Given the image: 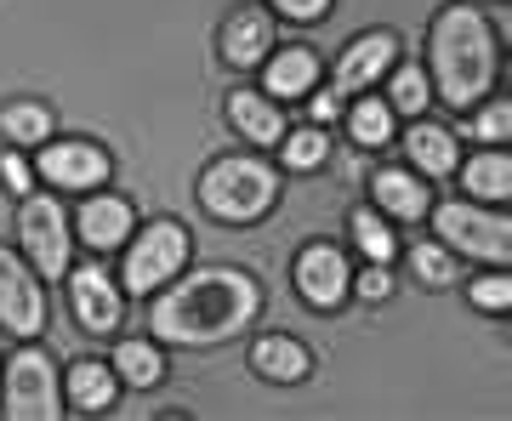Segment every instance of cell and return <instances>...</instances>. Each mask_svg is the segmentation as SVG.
<instances>
[{
  "label": "cell",
  "mask_w": 512,
  "mask_h": 421,
  "mask_svg": "<svg viewBox=\"0 0 512 421\" xmlns=\"http://www.w3.org/2000/svg\"><path fill=\"white\" fill-rule=\"evenodd\" d=\"M137 228V205L126 194H114V188H92L86 205H80V217H74V234L80 245H92V251H120Z\"/></svg>",
  "instance_id": "cell-12"
},
{
  "label": "cell",
  "mask_w": 512,
  "mask_h": 421,
  "mask_svg": "<svg viewBox=\"0 0 512 421\" xmlns=\"http://www.w3.org/2000/svg\"><path fill=\"white\" fill-rule=\"evenodd\" d=\"M467 296H473L478 313H507L512 308V279L507 268H490V274H478L473 285H467Z\"/></svg>",
  "instance_id": "cell-30"
},
{
  "label": "cell",
  "mask_w": 512,
  "mask_h": 421,
  "mask_svg": "<svg viewBox=\"0 0 512 421\" xmlns=\"http://www.w3.org/2000/svg\"><path fill=\"white\" fill-rule=\"evenodd\" d=\"M200 205L217 222H234V228H251L279 205V171L256 154H222V160L205 165L200 177Z\"/></svg>",
  "instance_id": "cell-3"
},
{
  "label": "cell",
  "mask_w": 512,
  "mask_h": 421,
  "mask_svg": "<svg viewBox=\"0 0 512 421\" xmlns=\"http://www.w3.org/2000/svg\"><path fill=\"white\" fill-rule=\"evenodd\" d=\"M410 274H416L421 285H450V279H456V257L444 251L439 239H427V245H410Z\"/></svg>",
  "instance_id": "cell-29"
},
{
  "label": "cell",
  "mask_w": 512,
  "mask_h": 421,
  "mask_svg": "<svg viewBox=\"0 0 512 421\" xmlns=\"http://www.w3.org/2000/svg\"><path fill=\"white\" fill-rule=\"evenodd\" d=\"M222 109H228V126H234L251 148H274L279 137H285V109H279L268 92H251V86H245V92H228Z\"/></svg>",
  "instance_id": "cell-18"
},
{
  "label": "cell",
  "mask_w": 512,
  "mask_h": 421,
  "mask_svg": "<svg viewBox=\"0 0 512 421\" xmlns=\"http://www.w3.org/2000/svg\"><path fill=\"white\" fill-rule=\"evenodd\" d=\"M404 165L421 171V177H456V165H461L456 131L439 126V120H416L404 131Z\"/></svg>",
  "instance_id": "cell-17"
},
{
  "label": "cell",
  "mask_w": 512,
  "mask_h": 421,
  "mask_svg": "<svg viewBox=\"0 0 512 421\" xmlns=\"http://www.w3.org/2000/svg\"><path fill=\"white\" fill-rule=\"evenodd\" d=\"M348 234H353V245H359L365 262H393L399 257V239H393V228H387V217L376 211V205H359V211H353Z\"/></svg>",
  "instance_id": "cell-26"
},
{
  "label": "cell",
  "mask_w": 512,
  "mask_h": 421,
  "mask_svg": "<svg viewBox=\"0 0 512 421\" xmlns=\"http://www.w3.org/2000/svg\"><path fill=\"white\" fill-rule=\"evenodd\" d=\"M370 200H376V211L387 222H421L427 205H433V194L421 183V171H410V165H382L370 177Z\"/></svg>",
  "instance_id": "cell-15"
},
{
  "label": "cell",
  "mask_w": 512,
  "mask_h": 421,
  "mask_svg": "<svg viewBox=\"0 0 512 421\" xmlns=\"http://www.w3.org/2000/svg\"><path fill=\"white\" fill-rule=\"evenodd\" d=\"M0 330L23 342L46 330V285L12 245H0Z\"/></svg>",
  "instance_id": "cell-9"
},
{
  "label": "cell",
  "mask_w": 512,
  "mask_h": 421,
  "mask_svg": "<svg viewBox=\"0 0 512 421\" xmlns=\"http://www.w3.org/2000/svg\"><path fill=\"white\" fill-rule=\"evenodd\" d=\"M18 245H23V262L40 274V285H52L74 268V228L63 217V205L46 200V194H23L18 205Z\"/></svg>",
  "instance_id": "cell-7"
},
{
  "label": "cell",
  "mask_w": 512,
  "mask_h": 421,
  "mask_svg": "<svg viewBox=\"0 0 512 421\" xmlns=\"http://www.w3.org/2000/svg\"><path fill=\"white\" fill-rule=\"evenodd\" d=\"M313 109H308V120L313 126H330V120H336V114H342V92H336V86H330V92H319V86H313Z\"/></svg>",
  "instance_id": "cell-34"
},
{
  "label": "cell",
  "mask_w": 512,
  "mask_h": 421,
  "mask_svg": "<svg viewBox=\"0 0 512 421\" xmlns=\"http://www.w3.org/2000/svg\"><path fill=\"white\" fill-rule=\"evenodd\" d=\"M114 399H120L114 365H103V359L69 365V376H63V404H69L74 416H103V410H114Z\"/></svg>",
  "instance_id": "cell-19"
},
{
  "label": "cell",
  "mask_w": 512,
  "mask_h": 421,
  "mask_svg": "<svg viewBox=\"0 0 512 421\" xmlns=\"http://www.w3.org/2000/svg\"><path fill=\"white\" fill-rule=\"evenodd\" d=\"M393 63H399V40L387 35V29H370V35H359L348 52L336 57V80H330V86L342 97H359V92H370Z\"/></svg>",
  "instance_id": "cell-13"
},
{
  "label": "cell",
  "mask_w": 512,
  "mask_h": 421,
  "mask_svg": "<svg viewBox=\"0 0 512 421\" xmlns=\"http://www.w3.org/2000/svg\"><path fill=\"white\" fill-rule=\"evenodd\" d=\"M279 160H285V171H319V165L330 160V137H325V126H285V137H279Z\"/></svg>",
  "instance_id": "cell-27"
},
{
  "label": "cell",
  "mask_w": 512,
  "mask_h": 421,
  "mask_svg": "<svg viewBox=\"0 0 512 421\" xmlns=\"http://www.w3.org/2000/svg\"><path fill=\"white\" fill-rule=\"evenodd\" d=\"M251 370L262 376V382H279V387H291L302 382L313 370V353L296 342V336H279V330H268V336H256L251 342Z\"/></svg>",
  "instance_id": "cell-20"
},
{
  "label": "cell",
  "mask_w": 512,
  "mask_h": 421,
  "mask_svg": "<svg viewBox=\"0 0 512 421\" xmlns=\"http://www.w3.org/2000/svg\"><path fill=\"white\" fill-rule=\"evenodd\" d=\"M69 308H74V325L86 330V336H114L120 330V313H126V291H120V279L109 268H69Z\"/></svg>",
  "instance_id": "cell-11"
},
{
  "label": "cell",
  "mask_w": 512,
  "mask_h": 421,
  "mask_svg": "<svg viewBox=\"0 0 512 421\" xmlns=\"http://www.w3.org/2000/svg\"><path fill=\"white\" fill-rule=\"evenodd\" d=\"M35 177H46L57 194H92V188H109L114 160L103 143H86V137H46L35 148Z\"/></svg>",
  "instance_id": "cell-8"
},
{
  "label": "cell",
  "mask_w": 512,
  "mask_h": 421,
  "mask_svg": "<svg viewBox=\"0 0 512 421\" xmlns=\"http://www.w3.org/2000/svg\"><path fill=\"white\" fill-rule=\"evenodd\" d=\"M0 416H12V421L69 416V404H63V370L52 365L46 348L23 342V348L6 359V370H0Z\"/></svg>",
  "instance_id": "cell-5"
},
{
  "label": "cell",
  "mask_w": 512,
  "mask_h": 421,
  "mask_svg": "<svg viewBox=\"0 0 512 421\" xmlns=\"http://www.w3.org/2000/svg\"><path fill=\"white\" fill-rule=\"evenodd\" d=\"M427 63H433L427 80L444 97V109H473V103H484L495 92V74H501L490 18L478 6H467V0H450L439 18H433Z\"/></svg>",
  "instance_id": "cell-2"
},
{
  "label": "cell",
  "mask_w": 512,
  "mask_h": 421,
  "mask_svg": "<svg viewBox=\"0 0 512 421\" xmlns=\"http://www.w3.org/2000/svg\"><path fill=\"white\" fill-rule=\"evenodd\" d=\"M461 171V183H467V194L473 200H512V154L507 148H484L478 143V154L467 165H456Z\"/></svg>",
  "instance_id": "cell-21"
},
{
  "label": "cell",
  "mask_w": 512,
  "mask_h": 421,
  "mask_svg": "<svg viewBox=\"0 0 512 421\" xmlns=\"http://www.w3.org/2000/svg\"><path fill=\"white\" fill-rule=\"evenodd\" d=\"M393 126H399V114L387 109V97H353L348 103V137L353 148H387L393 143Z\"/></svg>",
  "instance_id": "cell-23"
},
{
  "label": "cell",
  "mask_w": 512,
  "mask_h": 421,
  "mask_svg": "<svg viewBox=\"0 0 512 421\" xmlns=\"http://www.w3.org/2000/svg\"><path fill=\"white\" fill-rule=\"evenodd\" d=\"M0 137H6L12 148H40L46 137H57V131H52V109L35 103V97L6 103V109H0Z\"/></svg>",
  "instance_id": "cell-24"
},
{
  "label": "cell",
  "mask_w": 512,
  "mask_h": 421,
  "mask_svg": "<svg viewBox=\"0 0 512 421\" xmlns=\"http://www.w3.org/2000/svg\"><path fill=\"white\" fill-rule=\"evenodd\" d=\"M114 376L120 387H154L165 382V353L160 342H148V336H126V342H114Z\"/></svg>",
  "instance_id": "cell-22"
},
{
  "label": "cell",
  "mask_w": 512,
  "mask_h": 421,
  "mask_svg": "<svg viewBox=\"0 0 512 421\" xmlns=\"http://www.w3.org/2000/svg\"><path fill=\"white\" fill-rule=\"evenodd\" d=\"M262 313V285L245 268H194L160 285L148 308V336L165 348H217L234 342L239 330L256 325Z\"/></svg>",
  "instance_id": "cell-1"
},
{
  "label": "cell",
  "mask_w": 512,
  "mask_h": 421,
  "mask_svg": "<svg viewBox=\"0 0 512 421\" xmlns=\"http://www.w3.org/2000/svg\"><path fill=\"white\" fill-rule=\"evenodd\" d=\"M382 80H387V109L393 114H421L433 103V80H427L421 63H393Z\"/></svg>",
  "instance_id": "cell-25"
},
{
  "label": "cell",
  "mask_w": 512,
  "mask_h": 421,
  "mask_svg": "<svg viewBox=\"0 0 512 421\" xmlns=\"http://www.w3.org/2000/svg\"><path fill=\"white\" fill-rule=\"evenodd\" d=\"M222 63L228 69H256L262 57L274 52V18H268V6H234L228 23H222Z\"/></svg>",
  "instance_id": "cell-14"
},
{
  "label": "cell",
  "mask_w": 512,
  "mask_h": 421,
  "mask_svg": "<svg viewBox=\"0 0 512 421\" xmlns=\"http://www.w3.org/2000/svg\"><path fill=\"white\" fill-rule=\"evenodd\" d=\"M262 86L256 92H268L274 103H296V97H308L319 86V57L308 46H285V52H268L262 63Z\"/></svg>",
  "instance_id": "cell-16"
},
{
  "label": "cell",
  "mask_w": 512,
  "mask_h": 421,
  "mask_svg": "<svg viewBox=\"0 0 512 421\" xmlns=\"http://www.w3.org/2000/svg\"><path fill=\"white\" fill-rule=\"evenodd\" d=\"M296 291H302L308 308L336 313L353 296V262H348V251H342V245H330V239L302 245V257H296Z\"/></svg>",
  "instance_id": "cell-10"
},
{
  "label": "cell",
  "mask_w": 512,
  "mask_h": 421,
  "mask_svg": "<svg viewBox=\"0 0 512 421\" xmlns=\"http://www.w3.org/2000/svg\"><path fill=\"white\" fill-rule=\"evenodd\" d=\"M188 251H194V239H188L183 222H171V217L148 222V228H131L126 262H120V291L154 296L160 285H171L188 268Z\"/></svg>",
  "instance_id": "cell-6"
},
{
  "label": "cell",
  "mask_w": 512,
  "mask_h": 421,
  "mask_svg": "<svg viewBox=\"0 0 512 421\" xmlns=\"http://www.w3.org/2000/svg\"><path fill=\"white\" fill-rule=\"evenodd\" d=\"M262 6L285 23H325V12H330V0H262Z\"/></svg>",
  "instance_id": "cell-32"
},
{
  "label": "cell",
  "mask_w": 512,
  "mask_h": 421,
  "mask_svg": "<svg viewBox=\"0 0 512 421\" xmlns=\"http://www.w3.org/2000/svg\"><path fill=\"white\" fill-rule=\"evenodd\" d=\"M427 222L450 257H473L484 268H507L512 262V222L501 205H473V200H444L427 205Z\"/></svg>",
  "instance_id": "cell-4"
},
{
  "label": "cell",
  "mask_w": 512,
  "mask_h": 421,
  "mask_svg": "<svg viewBox=\"0 0 512 421\" xmlns=\"http://www.w3.org/2000/svg\"><path fill=\"white\" fill-rule=\"evenodd\" d=\"M359 296H365V302H387V296H393V274H387V262L359 268Z\"/></svg>",
  "instance_id": "cell-33"
},
{
  "label": "cell",
  "mask_w": 512,
  "mask_h": 421,
  "mask_svg": "<svg viewBox=\"0 0 512 421\" xmlns=\"http://www.w3.org/2000/svg\"><path fill=\"white\" fill-rule=\"evenodd\" d=\"M0 183L23 200V194L35 188V160H29V154H18V148H12V154H0Z\"/></svg>",
  "instance_id": "cell-31"
},
{
  "label": "cell",
  "mask_w": 512,
  "mask_h": 421,
  "mask_svg": "<svg viewBox=\"0 0 512 421\" xmlns=\"http://www.w3.org/2000/svg\"><path fill=\"white\" fill-rule=\"evenodd\" d=\"M473 137L484 148H507V137H512V103L507 97H484V103H473Z\"/></svg>",
  "instance_id": "cell-28"
}]
</instances>
